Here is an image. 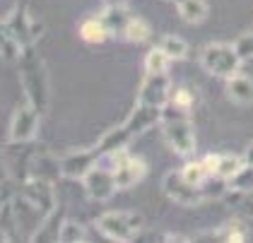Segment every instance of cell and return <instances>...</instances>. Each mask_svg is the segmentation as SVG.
Wrapping results in <instances>:
<instances>
[{
    "instance_id": "14",
    "label": "cell",
    "mask_w": 253,
    "mask_h": 243,
    "mask_svg": "<svg viewBox=\"0 0 253 243\" xmlns=\"http://www.w3.org/2000/svg\"><path fill=\"white\" fill-rule=\"evenodd\" d=\"M162 121V109H157V106H145V104H137L135 111L128 116V121H126V125H128V130L133 132V135H140V132L150 130L155 123Z\"/></svg>"
},
{
    "instance_id": "21",
    "label": "cell",
    "mask_w": 253,
    "mask_h": 243,
    "mask_svg": "<svg viewBox=\"0 0 253 243\" xmlns=\"http://www.w3.org/2000/svg\"><path fill=\"white\" fill-rule=\"evenodd\" d=\"M150 34H152L150 22L130 15L128 24H126V32H123V39H126V41H133V43H145V41H150Z\"/></svg>"
},
{
    "instance_id": "3",
    "label": "cell",
    "mask_w": 253,
    "mask_h": 243,
    "mask_svg": "<svg viewBox=\"0 0 253 243\" xmlns=\"http://www.w3.org/2000/svg\"><path fill=\"white\" fill-rule=\"evenodd\" d=\"M200 63H203V68H205L210 75L229 80L232 75L239 73V68H241L244 60L239 58L236 48H234V43H219V41H212V43H208V46L203 48Z\"/></svg>"
},
{
    "instance_id": "28",
    "label": "cell",
    "mask_w": 253,
    "mask_h": 243,
    "mask_svg": "<svg viewBox=\"0 0 253 243\" xmlns=\"http://www.w3.org/2000/svg\"><path fill=\"white\" fill-rule=\"evenodd\" d=\"M193 94L188 92L186 87H178V89H171V96H169V104L176 106V109H181V111H188L193 109Z\"/></svg>"
},
{
    "instance_id": "1",
    "label": "cell",
    "mask_w": 253,
    "mask_h": 243,
    "mask_svg": "<svg viewBox=\"0 0 253 243\" xmlns=\"http://www.w3.org/2000/svg\"><path fill=\"white\" fill-rule=\"evenodd\" d=\"M20 77L22 89L27 94V101L34 104L39 111H48V73L46 65L37 56L34 46H27L20 58Z\"/></svg>"
},
{
    "instance_id": "10",
    "label": "cell",
    "mask_w": 253,
    "mask_h": 243,
    "mask_svg": "<svg viewBox=\"0 0 253 243\" xmlns=\"http://www.w3.org/2000/svg\"><path fill=\"white\" fill-rule=\"evenodd\" d=\"M82 183H84V190H87V195L92 198V200H99V202H104V200H111L114 198V193L118 190V183H116V176H114V171L111 166L104 168V166H94L84 178H82Z\"/></svg>"
},
{
    "instance_id": "15",
    "label": "cell",
    "mask_w": 253,
    "mask_h": 243,
    "mask_svg": "<svg viewBox=\"0 0 253 243\" xmlns=\"http://www.w3.org/2000/svg\"><path fill=\"white\" fill-rule=\"evenodd\" d=\"M227 96L229 101L239 104V106H249L253 104V77L236 73L227 80Z\"/></svg>"
},
{
    "instance_id": "27",
    "label": "cell",
    "mask_w": 253,
    "mask_h": 243,
    "mask_svg": "<svg viewBox=\"0 0 253 243\" xmlns=\"http://www.w3.org/2000/svg\"><path fill=\"white\" fill-rule=\"evenodd\" d=\"M246 229H244V224L241 222H229V224H224V226H219L217 229V234H214V239L217 241H232V243H236V241H244L246 239V234H244Z\"/></svg>"
},
{
    "instance_id": "33",
    "label": "cell",
    "mask_w": 253,
    "mask_h": 243,
    "mask_svg": "<svg viewBox=\"0 0 253 243\" xmlns=\"http://www.w3.org/2000/svg\"><path fill=\"white\" fill-rule=\"evenodd\" d=\"M106 5H123V0H104Z\"/></svg>"
},
{
    "instance_id": "8",
    "label": "cell",
    "mask_w": 253,
    "mask_h": 243,
    "mask_svg": "<svg viewBox=\"0 0 253 243\" xmlns=\"http://www.w3.org/2000/svg\"><path fill=\"white\" fill-rule=\"evenodd\" d=\"M162 188H164V193L178 202V205H186V207H193V205H200L203 200H205V190L198 186H191L183 176H181V171H169L167 176H164V181H162Z\"/></svg>"
},
{
    "instance_id": "9",
    "label": "cell",
    "mask_w": 253,
    "mask_h": 243,
    "mask_svg": "<svg viewBox=\"0 0 253 243\" xmlns=\"http://www.w3.org/2000/svg\"><path fill=\"white\" fill-rule=\"evenodd\" d=\"M169 96H171V80L167 77V73L145 75L142 84H140V92H137V104L164 109L169 104Z\"/></svg>"
},
{
    "instance_id": "24",
    "label": "cell",
    "mask_w": 253,
    "mask_h": 243,
    "mask_svg": "<svg viewBox=\"0 0 253 243\" xmlns=\"http://www.w3.org/2000/svg\"><path fill=\"white\" fill-rule=\"evenodd\" d=\"M169 63L171 58L167 56L159 46H155L147 56H145V75H162L169 70Z\"/></svg>"
},
{
    "instance_id": "25",
    "label": "cell",
    "mask_w": 253,
    "mask_h": 243,
    "mask_svg": "<svg viewBox=\"0 0 253 243\" xmlns=\"http://www.w3.org/2000/svg\"><path fill=\"white\" fill-rule=\"evenodd\" d=\"M181 176L191 183V186H198L205 190V183L210 181V173H208V168L203 164V159H198V162H188L186 166L181 168Z\"/></svg>"
},
{
    "instance_id": "6",
    "label": "cell",
    "mask_w": 253,
    "mask_h": 243,
    "mask_svg": "<svg viewBox=\"0 0 253 243\" xmlns=\"http://www.w3.org/2000/svg\"><path fill=\"white\" fill-rule=\"evenodd\" d=\"M106 159L111 162V171L116 176L118 188H133L147 173V164L142 159H137V157H130L126 150L106 154Z\"/></svg>"
},
{
    "instance_id": "32",
    "label": "cell",
    "mask_w": 253,
    "mask_h": 243,
    "mask_svg": "<svg viewBox=\"0 0 253 243\" xmlns=\"http://www.w3.org/2000/svg\"><path fill=\"white\" fill-rule=\"evenodd\" d=\"M5 181H7V168H5V164L0 162V186H2Z\"/></svg>"
},
{
    "instance_id": "16",
    "label": "cell",
    "mask_w": 253,
    "mask_h": 243,
    "mask_svg": "<svg viewBox=\"0 0 253 243\" xmlns=\"http://www.w3.org/2000/svg\"><path fill=\"white\" fill-rule=\"evenodd\" d=\"M22 53H24L22 41L7 29V24H0V60H5V63H20Z\"/></svg>"
},
{
    "instance_id": "31",
    "label": "cell",
    "mask_w": 253,
    "mask_h": 243,
    "mask_svg": "<svg viewBox=\"0 0 253 243\" xmlns=\"http://www.w3.org/2000/svg\"><path fill=\"white\" fill-rule=\"evenodd\" d=\"M244 159H246V164H253V142L246 147V152H244Z\"/></svg>"
},
{
    "instance_id": "19",
    "label": "cell",
    "mask_w": 253,
    "mask_h": 243,
    "mask_svg": "<svg viewBox=\"0 0 253 243\" xmlns=\"http://www.w3.org/2000/svg\"><path fill=\"white\" fill-rule=\"evenodd\" d=\"M176 5H178V15L186 19L188 24L205 22V19H208V12H210V7H208L205 0H178Z\"/></svg>"
},
{
    "instance_id": "23",
    "label": "cell",
    "mask_w": 253,
    "mask_h": 243,
    "mask_svg": "<svg viewBox=\"0 0 253 243\" xmlns=\"http://www.w3.org/2000/svg\"><path fill=\"white\" fill-rule=\"evenodd\" d=\"M56 241H60V243H82V241H87V229L80 224V222H75V219H65L58 229Z\"/></svg>"
},
{
    "instance_id": "11",
    "label": "cell",
    "mask_w": 253,
    "mask_h": 243,
    "mask_svg": "<svg viewBox=\"0 0 253 243\" xmlns=\"http://www.w3.org/2000/svg\"><path fill=\"white\" fill-rule=\"evenodd\" d=\"M99 159H101V154H99L97 147L70 152V154H65L63 159H58L60 176H65V178H80V181H82V178L99 164Z\"/></svg>"
},
{
    "instance_id": "13",
    "label": "cell",
    "mask_w": 253,
    "mask_h": 243,
    "mask_svg": "<svg viewBox=\"0 0 253 243\" xmlns=\"http://www.w3.org/2000/svg\"><path fill=\"white\" fill-rule=\"evenodd\" d=\"M133 137H135V135L128 130V125L123 123V125H118V128H111L106 135H101V140H99L94 147L99 150L101 157H106V154H114V152L126 150V147L130 145V140H133Z\"/></svg>"
},
{
    "instance_id": "30",
    "label": "cell",
    "mask_w": 253,
    "mask_h": 243,
    "mask_svg": "<svg viewBox=\"0 0 253 243\" xmlns=\"http://www.w3.org/2000/svg\"><path fill=\"white\" fill-rule=\"evenodd\" d=\"M20 7H22V0H0V24H5Z\"/></svg>"
},
{
    "instance_id": "20",
    "label": "cell",
    "mask_w": 253,
    "mask_h": 243,
    "mask_svg": "<svg viewBox=\"0 0 253 243\" xmlns=\"http://www.w3.org/2000/svg\"><path fill=\"white\" fill-rule=\"evenodd\" d=\"M227 190L229 193H253V164H244L234 173L232 178H227Z\"/></svg>"
},
{
    "instance_id": "12",
    "label": "cell",
    "mask_w": 253,
    "mask_h": 243,
    "mask_svg": "<svg viewBox=\"0 0 253 243\" xmlns=\"http://www.w3.org/2000/svg\"><path fill=\"white\" fill-rule=\"evenodd\" d=\"M5 24H7V29H10V32L22 41V46H24V48H27V46H34V43H37V39L41 37V32H43V24L29 17V12H27V7H24V5H22L20 10L7 19Z\"/></svg>"
},
{
    "instance_id": "5",
    "label": "cell",
    "mask_w": 253,
    "mask_h": 243,
    "mask_svg": "<svg viewBox=\"0 0 253 243\" xmlns=\"http://www.w3.org/2000/svg\"><path fill=\"white\" fill-rule=\"evenodd\" d=\"M39 123H41V111L34 104L24 101V104L17 106L15 113H12L7 140H10L12 145H27V142H32V140L37 137V132H39Z\"/></svg>"
},
{
    "instance_id": "2",
    "label": "cell",
    "mask_w": 253,
    "mask_h": 243,
    "mask_svg": "<svg viewBox=\"0 0 253 243\" xmlns=\"http://www.w3.org/2000/svg\"><path fill=\"white\" fill-rule=\"evenodd\" d=\"M162 132L164 140L178 157H191L195 152V132L193 123L188 118V111H181L171 104H167L162 109Z\"/></svg>"
},
{
    "instance_id": "26",
    "label": "cell",
    "mask_w": 253,
    "mask_h": 243,
    "mask_svg": "<svg viewBox=\"0 0 253 243\" xmlns=\"http://www.w3.org/2000/svg\"><path fill=\"white\" fill-rule=\"evenodd\" d=\"M159 48L171 58V60H183V58L188 56V43H186L181 37H176V34H167V37H162Z\"/></svg>"
},
{
    "instance_id": "22",
    "label": "cell",
    "mask_w": 253,
    "mask_h": 243,
    "mask_svg": "<svg viewBox=\"0 0 253 243\" xmlns=\"http://www.w3.org/2000/svg\"><path fill=\"white\" fill-rule=\"evenodd\" d=\"M244 164H246L244 157H236V154H219V157H217V171H214V178L227 181V178H232L234 173L244 166Z\"/></svg>"
},
{
    "instance_id": "34",
    "label": "cell",
    "mask_w": 253,
    "mask_h": 243,
    "mask_svg": "<svg viewBox=\"0 0 253 243\" xmlns=\"http://www.w3.org/2000/svg\"><path fill=\"white\" fill-rule=\"evenodd\" d=\"M171 2H178V0H171Z\"/></svg>"
},
{
    "instance_id": "29",
    "label": "cell",
    "mask_w": 253,
    "mask_h": 243,
    "mask_svg": "<svg viewBox=\"0 0 253 243\" xmlns=\"http://www.w3.org/2000/svg\"><path fill=\"white\" fill-rule=\"evenodd\" d=\"M234 48H236V53L241 60H249L253 58V32H244L241 37H236L234 41Z\"/></svg>"
},
{
    "instance_id": "7",
    "label": "cell",
    "mask_w": 253,
    "mask_h": 243,
    "mask_svg": "<svg viewBox=\"0 0 253 243\" xmlns=\"http://www.w3.org/2000/svg\"><path fill=\"white\" fill-rule=\"evenodd\" d=\"M22 198L32 207H37L46 219H51V214L56 212V193H53V181L48 178H39V176H29Z\"/></svg>"
},
{
    "instance_id": "18",
    "label": "cell",
    "mask_w": 253,
    "mask_h": 243,
    "mask_svg": "<svg viewBox=\"0 0 253 243\" xmlns=\"http://www.w3.org/2000/svg\"><path fill=\"white\" fill-rule=\"evenodd\" d=\"M80 37H82V41H87V43H104L111 34H109V29H106L101 15H99V17L84 19V22L80 24Z\"/></svg>"
},
{
    "instance_id": "17",
    "label": "cell",
    "mask_w": 253,
    "mask_h": 243,
    "mask_svg": "<svg viewBox=\"0 0 253 243\" xmlns=\"http://www.w3.org/2000/svg\"><path fill=\"white\" fill-rule=\"evenodd\" d=\"M101 19H104V24H106L111 37H123L130 15H128V10L123 5H106V10L101 12Z\"/></svg>"
},
{
    "instance_id": "4",
    "label": "cell",
    "mask_w": 253,
    "mask_h": 243,
    "mask_svg": "<svg viewBox=\"0 0 253 243\" xmlns=\"http://www.w3.org/2000/svg\"><path fill=\"white\" fill-rule=\"evenodd\" d=\"M94 224L106 239L116 243H128L135 241L137 234L142 231V217L137 212H106Z\"/></svg>"
}]
</instances>
